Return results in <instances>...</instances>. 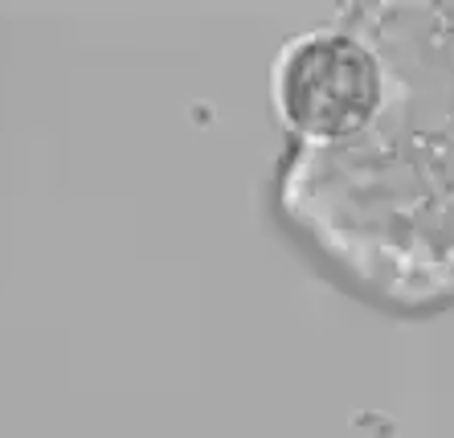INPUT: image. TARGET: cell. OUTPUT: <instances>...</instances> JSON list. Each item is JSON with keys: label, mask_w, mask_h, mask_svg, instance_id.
Returning <instances> with one entry per match:
<instances>
[{"label": "cell", "mask_w": 454, "mask_h": 438, "mask_svg": "<svg viewBox=\"0 0 454 438\" xmlns=\"http://www.w3.org/2000/svg\"><path fill=\"white\" fill-rule=\"evenodd\" d=\"M380 66L348 33H303L286 42L270 70L275 115L303 139L340 144L380 111Z\"/></svg>", "instance_id": "1"}]
</instances>
